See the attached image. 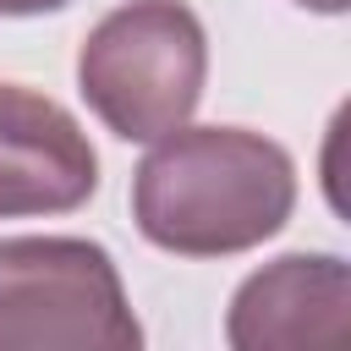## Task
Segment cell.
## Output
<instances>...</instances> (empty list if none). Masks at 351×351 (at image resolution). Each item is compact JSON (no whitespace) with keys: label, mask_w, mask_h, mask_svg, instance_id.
<instances>
[{"label":"cell","mask_w":351,"mask_h":351,"mask_svg":"<svg viewBox=\"0 0 351 351\" xmlns=\"http://www.w3.org/2000/svg\"><path fill=\"white\" fill-rule=\"evenodd\" d=\"M296 5H307V11H324V16H340V11H346V0H296Z\"/></svg>","instance_id":"7"},{"label":"cell","mask_w":351,"mask_h":351,"mask_svg":"<svg viewBox=\"0 0 351 351\" xmlns=\"http://www.w3.org/2000/svg\"><path fill=\"white\" fill-rule=\"evenodd\" d=\"M71 0H0V16H44V11H66Z\"/></svg>","instance_id":"6"},{"label":"cell","mask_w":351,"mask_h":351,"mask_svg":"<svg viewBox=\"0 0 351 351\" xmlns=\"http://www.w3.org/2000/svg\"><path fill=\"white\" fill-rule=\"evenodd\" d=\"M99 192V154L77 115L22 82H0V219L71 214Z\"/></svg>","instance_id":"4"},{"label":"cell","mask_w":351,"mask_h":351,"mask_svg":"<svg viewBox=\"0 0 351 351\" xmlns=\"http://www.w3.org/2000/svg\"><path fill=\"white\" fill-rule=\"evenodd\" d=\"M208 82V33L181 0H121L77 49V93L121 143L192 121Z\"/></svg>","instance_id":"2"},{"label":"cell","mask_w":351,"mask_h":351,"mask_svg":"<svg viewBox=\"0 0 351 351\" xmlns=\"http://www.w3.org/2000/svg\"><path fill=\"white\" fill-rule=\"evenodd\" d=\"M291 154L247 126H176L132 170V219L176 258L252 252L291 225Z\"/></svg>","instance_id":"1"},{"label":"cell","mask_w":351,"mask_h":351,"mask_svg":"<svg viewBox=\"0 0 351 351\" xmlns=\"http://www.w3.org/2000/svg\"><path fill=\"white\" fill-rule=\"evenodd\" d=\"M351 324V263L340 252H285L247 274L225 313L236 351L274 346H335Z\"/></svg>","instance_id":"5"},{"label":"cell","mask_w":351,"mask_h":351,"mask_svg":"<svg viewBox=\"0 0 351 351\" xmlns=\"http://www.w3.org/2000/svg\"><path fill=\"white\" fill-rule=\"evenodd\" d=\"M115 258L88 236H0V351H137Z\"/></svg>","instance_id":"3"}]
</instances>
